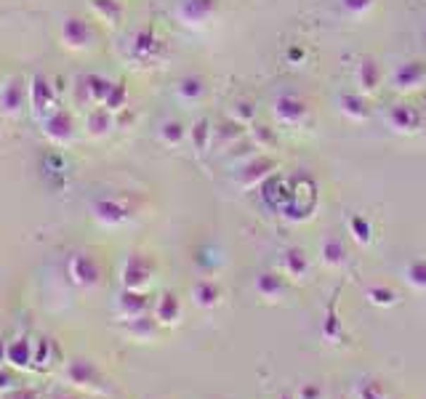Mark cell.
Returning a JSON list of instances; mask_svg holds the SVG:
<instances>
[{
    "mask_svg": "<svg viewBox=\"0 0 426 399\" xmlns=\"http://www.w3.org/2000/svg\"><path fill=\"white\" fill-rule=\"evenodd\" d=\"M426 83V64L421 59L402 61L391 70V85L397 91H415Z\"/></svg>",
    "mask_w": 426,
    "mask_h": 399,
    "instance_id": "cell-1",
    "label": "cell"
},
{
    "mask_svg": "<svg viewBox=\"0 0 426 399\" xmlns=\"http://www.w3.org/2000/svg\"><path fill=\"white\" fill-rule=\"evenodd\" d=\"M275 118L285 125H299V122L306 120V115H309V107H306V101L301 96H296V94H282V96L275 99Z\"/></svg>",
    "mask_w": 426,
    "mask_h": 399,
    "instance_id": "cell-2",
    "label": "cell"
},
{
    "mask_svg": "<svg viewBox=\"0 0 426 399\" xmlns=\"http://www.w3.org/2000/svg\"><path fill=\"white\" fill-rule=\"evenodd\" d=\"M219 11V0H182L179 13L187 25H203Z\"/></svg>",
    "mask_w": 426,
    "mask_h": 399,
    "instance_id": "cell-3",
    "label": "cell"
},
{
    "mask_svg": "<svg viewBox=\"0 0 426 399\" xmlns=\"http://www.w3.org/2000/svg\"><path fill=\"white\" fill-rule=\"evenodd\" d=\"M387 120L397 133H411L421 128V112L411 104H394L387 115Z\"/></svg>",
    "mask_w": 426,
    "mask_h": 399,
    "instance_id": "cell-4",
    "label": "cell"
},
{
    "mask_svg": "<svg viewBox=\"0 0 426 399\" xmlns=\"http://www.w3.org/2000/svg\"><path fill=\"white\" fill-rule=\"evenodd\" d=\"M275 160L272 158H253L248 160L245 165H240V173H237V182L243 184V186H251V184H258L264 176H269L272 170H275Z\"/></svg>",
    "mask_w": 426,
    "mask_h": 399,
    "instance_id": "cell-5",
    "label": "cell"
},
{
    "mask_svg": "<svg viewBox=\"0 0 426 399\" xmlns=\"http://www.w3.org/2000/svg\"><path fill=\"white\" fill-rule=\"evenodd\" d=\"M357 85H360V91L363 94H373L378 85H381V67H378L376 59H365L357 64Z\"/></svg>",
    "mask_w": 426,
    "mask_h": 399,
    "instance_id": "cell-6",
    "label": "cell"
},
{
    "mask_svg": "<svg viewBox=\"0 0 426 399\" xmlns=\"http://www.w3.org/2000/svg\"><path fill=\"white\" fill-rule=\"evenodd\" d=\"M32 354H35V343H32V341L16 338L8 343L6 362H11L13 367H30V365H32Z\"/></svg>",
    "mask_w": 426,
    "mask_h": 399,
    "instance_id": "cell-7",
    "label": "cell"
},
{
    "mask_svg": "<svg viewBox=\"0 0 426 399\" xmlns=\"http://www.w3.org/2000/svg\"><path fill=\"white\" fill-rule=\"evenodd\" d=\"M339 107H341V112L354 122L368 120V115H370V112H368V101L360 96V94H341Z\"/></svg>",
    "mask_w": 426,
    "mask_h": 399,
    "instance_id": "cell-8",
    "label": "cell"
},
{
    "mask_svg": "<svg viewBox=\"0 0 426 399\" xmlns=\"http://www.w3.org/2000/svg\"><path fill=\"white\" fill-rule=\"evenodd\" d=\"M67 378L77 384V386H88V384H94L99 375L94 370V365L85 362V360H73V362L67 365Z\"/></svg>",
    "mask_w": 426,
    "mask_h": 399,
    "instance_id": "cell-9",
    "label": "cell"
},
{
    "mask_svg": "<svg viewBox=\"0 0 426 399\" xmlns=\"http://www.w3.org/2000/svg\"><path fill=\"white\" fill-rule=\"evenodd\" d=\"M73 274L77 282H83V285H91V282H96V264L91 261V258H75V264H73Z\"/></svg>",
    "mask_w": 426,
    "mask_h": 399,
    "instance_id": "cell-10",
    "label": "cell"
},
{
    "mask_svg": "<svg viewBox=\"0 0 426 399\" xmlns=\"http://www.w3.org/2000/svg\"><path fill=\"white\" fill-rule=\"evenodd\" d=\"M179 94H182L187 101H197V99L206 94V83H203V77H197V75L184 77L182 83H179Z\"/></svg>",
    "mask_w": 426,
    "mask_h": 399,
    "instance_id": "cell-11",
    "label": "cell"
},
{
    "mask_svg": "<svg viewBox=\"0 0 426 399\" xmlns=\"http://www.w3.org/2000/svg\"><path fill=\"white\" fill-rule=\"evenodd\" d=\"M285 266H288V272H291L293 277H301V274H306V258H304V253H301L299 248H291V251H285Z\"/></svg>",
    "mask_w": 426,
    "mask_h": 399,
    "instance_id": "cell-12",
    "label": "cell"
},
{
    "mask_svg": "<svg viewBox=\"0 0 426 399\" xmlns=\"http://www.w3.org/2000/svg\"><path fill=\"white\" fill-rule=\"evenodd\" d=\"M144 261L142 258H134L131 264L125 266V285H131V288H139L142 282H144V274H146V266H142Z\"/></svg>",
    "mask_w": 426,
    "mask_h": 399,
    "instance_id": "cell-13",
    "label": "cell"
},
{
    "mask_svg": "<svg viewBox=\"0 0 426 399\" xmlns=\"http://www.w3.org/2000/svg\"><path fill=\"white\" fill-rule=\"evenodd\" d=\"M232 115H234V120L240 122V125H248V122H253V118H256L253 101H248V99H240V101H234V109H232Z\"/></svg>",
    "mask_w": 426,
    "mask_h": 399,
    "instance_id": "cell-14",
    "label": "cell"
},
{
    "mask_svg": "<svg viewBox=\"0 0 426 399\" xmlns=\"http://www.w3.org/2000/svg\"><path fill=\"white\" fill-rule=\"evenodd\" d=\"M163 139H165V144H179L184 139V125L179 120H168L163 125Z\"/></svg>",
    "mask_w": 426,
    "mask_h": 399,
    "instance_id": "cell-15",
    "label": "cell"
},
{
    "mask_svg": "<svg viewBox=\"0 0 426 399\" xmlns=\"http://www.w3.org/2000/svg\"><path fill=\"white\" fill-rule=\"evenodd\" d=\"M322 258H325L328 264H341V258H344V248H341V242L339 240L322 242Z\"/></svg>",
    "mask_w": 426,
    "mask_h": 399,
    "instance_id": "cell-16",
    "label": "cell"
},
{
    "mask_svg": "<svg viewBox=\"0 0 426 399\" xmlns=\"http://www.w3.org/2000/svg\"><path fill=\"white\" fill-rule=\"evenodd\" d=\"M195 298L203 303V306H211V303H216V298H219V291H216L211 282H200L195 288Z\"/></svg>",
    "mask_w": 426,
    "mask_h": 399,
    "instance_id": "cell-17",
    "label": "cell"
},
{
    "mask_svg": "<svg viewBox=\"0 0 426 399\" xmlns=\"http://www.w3.org/2000/svg\"><path fill=\"white\" fill-rule=\"evenodd\" d=\"M176 315H179V303H176V298H173V296H163L158 317L163 322H170V319H176Z\"/></svg>",
    "mask_w": 426,
    "mask_h": 399,
    "instance_id": "cell-18",
    "label": "cell"
},
{
    "mask_svg": "<svg viewBox=\"0 0 426 399\" xmlns=\"http://www.w3.org/2000/svg\"><path fill=\"white\" fill-rule=\"evenodd\" d=\"M32 362L37 365V367H49L51 362V341L40 338L35 343V354H32Z\"/></svg>",
    "mask_w": 426,
    "mask_h": 399,
    "instance_id": "cell-19",
    "label": "cell"
},
{
    "mask_svg": "<svg viewBox=\"0 0 426 399\" xmlns=\"http://www.w3.org/2000/svg\"><path fill=\"white\" fill-rule=\"evenodd\" d=\"M408 279L418 288H426V261H413L408 266Z\"/></svg>",
    "mask_w": 426,
    "mask_h": 399,
    "instance_id": "cell-20",
    "label": "cell"
},
{
    "mask_svg": "<svg viewBox=\"0 0 426 399\" xmlns=\"http://www.w3.org/2000/svg\"><path fill=\"white\" fill-rule=\"evenodd\" d=\"M208 139H211V125H208V120H200L195 128H192V141H195L197 149H206Z\"/></svg>",
    "mask_w": 426,
    "mask_h": 399,
    "instance_id": "cell-21",
    "label": "cell"
},
{
    "mask_svg": "<svg viewBox=\"0 0 426 399\" xmlns=\"http://www.w3.org/2000/svg\"><path fill=\"white\" fill-rule=\"evenodd\" d=\"M341 6H344V11H346V13H352V16H360V13L370 11L373 0H341Z\"/></svg>",
    "mask_w": 426,
    "mask_h": 399,
    "instance_id": "cell-22",
    "label": "cell"
},
{
    "mask_svg": "<svg viewBox=\"0 0 426 399\" xmlns=\"http://www.w3.org/2000/svg\"><path fill=\"white\" fill-rule=\"evenodd\" d=\"M352 232H354V237H357L360 242L370 240V224H368L363 216H354L352 218Z\"/></svg>",
    "mask_w": 426,
    "mask_h": 399,
    "instance_id": "cell-23",
    "label": "cell"
},
{
    "mask_svg": "<svg viewBox=\"0 0 426 399\" xmlns=\"http://www.w3.org/2000/svg\"><path fill=\"white\" fill-rule=\"evenodd\" d=\"M258 288H264V293L280 291V279L275 277V274H264V277L258 279Z\"/></svg>",
    "mask_w": 426,
    "mask_h": 399,
    "instance_id": "cell-24",
    "label": "cell"
},
{
    "mask_svg": "<svg viewBox=\"0 0 426 399\" xmlns=\"http://www.w3.org/2000/svg\"><path fill=\"white\" fill-rule=\"evenodd\" d=\"M8 399H37V394L30 388H13V394Z\"/></svg>",
    "mask_w": 426,
    "mask_h": 399,
    "instance_id": "cell-25",
    "label": "cell"
},
{
    "mask_svg": "<svg viewBox=\"0 0 426 399\" xmlns=\"http://www.w3.org/2000/svg\"><path fill=\"white\" fill-rule=\"evenodd\" d=\"M256 139L264 141V144H272V141H275V136H272L269 128H256Z\"/></svg>",
    "mask_w": 426,
    "mask_h": 399,
    "instance_id": "cell-26",
    "label": "cell"
},
{
    "mask_svg": "<svg viewBox=\"0 0 426 399\" xmlns=\"http://www.w3.org/2000/svg\"><path fill=\"white\" fill-rule=\"evenodd\" d=\"M0 388H13V381L6 373H0Z\"/></svg>",
    "mask_w": 426,
    "mask_h": 399,
    "instance_id": "cell-27",
    "label": "cell"
},
{
    "mask_svg": "<svg viewBox=\"0 0 426 399\" xmlns=\"http://www.w3.org/2000/svg\"><path fill=\"white\" fill-rule=\"evenodd\" d=\"M301 56H304V51H301V49H291V59L293 61H299Z\"/></svg>",
    "mask_w": 426,
    "mask_h": 399,
    "instance_id": "cell-28",
    "label": "cell"
},
{
    "mask_svg": "<svg viewBox=\"0 0 426 399\" xmlns=\"http://www.w3.org/2000/svg\"><path fill=\"white\" fill-rule=\"evenodd\" d=\"M6 351H8V343L0 341V362H6Z\"/></svg>",
    "mask_w": 426,
    "mask_h": 399,
    "instance_id": "cell-29",
    "label": "cell"
},
{
    "mask_svg": "<svg viewBox=\"0 0 426 399\" xmlns=\"http://www.w3.org/2000/svg\"><path fill=\"white\" fill-rule=\"evenodd\" d=\"M424 37H426V30H424Z\"/></svg>",
    "mask_w": 426,
    "mask_h": 399,
    "instance_id": "cell-30",
    "label": "cell"
}]
</instances>
